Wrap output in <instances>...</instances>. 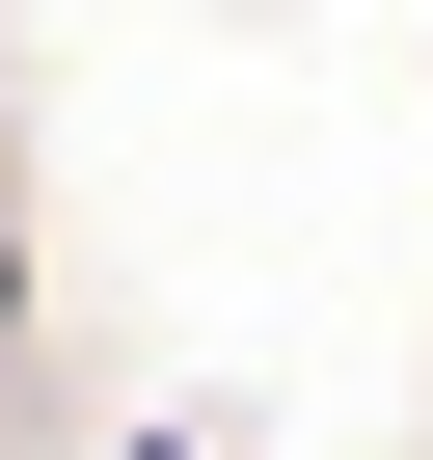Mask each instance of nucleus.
<instances>
[{
	"label": "nucleus",
	"instance_id": "obj_1",
	"mask_svg": "<svg viewBox=\"0 0 433 460\" xmlns=\"http://www.w3.org/2000/svg\"><path fill=\"white\" fill-rule=\"evenodd\" d=\"M136 460H163V433H136Z\"/></svg>",
	"mask_w": 433,
	"mask_h": 460
}]
</instances>
